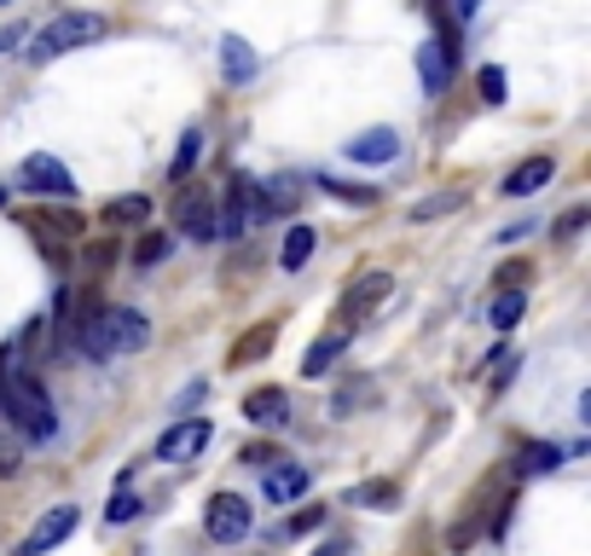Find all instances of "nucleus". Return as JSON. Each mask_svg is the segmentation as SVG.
<instances>
[{"label":"nucleus","mask_w":591,"mask_h":556,"mask_svg":"<svg viewBox=\"0 0 591 556\" xmlns=\"http://www.w3.org/2000/svg\"><path fill=\"white\" fill-rule=\"evenodd\" d=\"M105 342H111V360L116 354H139L151 342V319L139 307H105Z\"/></svg>","instance_id":"8"},{"label":"nucleus","mask_w":591,"mask_h":556,"mask_svg":"<svg viewBox=\"0 0 591 556\" xmlns=\"http://www.w3.org/2000/svg\"><path fill=\"white\" fill-rule=\"evenodd\" d=\"M70 337H76V348H81V354H88L93 365L111 360V342H105V302H99V284H88V291H81Z\"/></svg>","instance_id":"5"},{"label":"nucleus","mask_w":591,"mask_h":556,"mask_svg":"<svg viewBox=\"0 0 591 556\" xmlns=\"http://www.w3.org/2000/svg\"><path fill=\"white\" fill-rule=\"evenodd\" d=\"M458 65V41H423L418 47V76H423V93H446Z\"/></svg>","instance_id":"12"},{"label":"nucleus","mask_w":591,"mask_h":556,"mask_svg":"<svg viewBox=\"0 0 591 556\" xmlns=\"http://www.w3.org/2000/svg\"><path fill=\"white\" fill-rule=\"evenodd\" d=\"M0 418H12V429L35 446H47L58 435V411L47 383L30 365H12V348H0Z\"/></svg>","instance_id":"1"},{"label":"nucleus","mask_w":591,"mask_h":556,"mask_svg":"<svg viewBox=\"0 0 591 556\" xmlns=\"http://www.w3.org/2000/svg\"><path fill=\"white\" fill-rule=\"evenodd\" d=\"M296 197H302V185H296L291 174H284V180H273V192H268V185H261V215L273 220V215H284V209H291Z\"/></svg>","instance_id":"27"},{"label":"nucleus","mask_w":591,"mask_h":556,"mask_svg":"<svg viewBox=\"0 0 591 556\" xmlns=\"http://www.w3.org/2000/svg\"><path fill=\"white\" fill-rule=\"evenodd\" d=\"M453 7H458V18H476V12H481V0H453Z\"/></svg>","instance_id":"39"},{"label":"nucleus","mask_w":591,"mask_h":556,"mask_svg":"<svg viewBox=\"0 0 591 556\" xmlns=\"http://www.w3.org/2000/svg\"><path fill=\"white\" fill-rule=\"evenodd\" d=\"M522 279H527V261H504V266H499V284H504V291H522Z\"/></svg>","instance_id":"36"},{"label":"nucleus","mask_w":591,"mask_h":556,"mask_svg":"<svg viewBox=\"0 0 591 556\" xmlns=\"http://www.w3.org/2000/svg\"><path fill=\"white\" fill-rule=\"evenodd\" d=\"M314 556H349V540H331V545H319Z\"/></svg>","instance_id":"38"},{"label":"nucleus","mask_w":591,"mask_h":556,"mask_svg":"<svg viewBox=\"0 0 591 556\" xmlns=\"http://www.w3.org/2000/svg\"><path fill=\"white\" fill-rule=\"evenodd\" d=\"M562 464V446H522V476H552V469Z\"/></svg>","instance_id":"28"},{"label":"nucleus","mask_w":591,"mask_h":556,"mask_svg":"<svg viewBox=\"0 0 591 556\" xmlns=\"http://www.w3.org/2000/svg\"><path fill=\"white\" fill-rule=\"evenodd\" d=\"M319 522H325V510H308V517L291 522V533H308V527H319Z\"/></svg>","instance_id":"37"},{"label":"nucleus","mask_w":591,"mask_h":556,"mask_svg":"<svg viewBox=\"0 0 591 556\" xmlns=\"http://www.w3.org/2000/svg\"><path fill=\"white\" fill-rule=\"evenodd\" d=\"M586 220H591V209H586V203H575V209H562V215H557L552 232L568 243V238H580V232H586Z\"/></svg>","instance_id":"33"},{"label":"nucleus","mask_w":591,"mask_h":556,"mask_svg":"<svg viewBox=\"0 0 591 556\" xmlns=\"http://www.w3.org/2000/svg\"><path fill=\"white\" fill-rule=\"evenodd\" d=\"M197 157H203V128H186V134H180V151H174V162H169V180H174V185H180V180H192Z\"/></svg>","instance_id":"23"},{"label":"nucleus","mask_w":591,"mask_h":556,"mask_svg":"<svg viewBox=\"0 0 591 556\" xmlns=\"http://www.w3.org/2000/svg\"><path fill=\"white\" fill-rule=\"evenodd\" d=\"M261 70V58H255V47L243 35H220V76L227 81H250Z\"/></svg>","instance_id":"19"},{"label":"nucleus","mask_w":591,"mask_h":556,"mask_svg":"<svg viewBox=\"0 0 591 556\" xmlns=\"http://www.w3.org/2000/svg\"><path fill=\"white\" fill-rule=\"evenodd\" d=\"M76 522H81V510H76V504H53L47 517L35 522V533L24 540V551H30V556H47L53 545H65V540H70V533H76Z\"/></svg>","instance_id":"13"},{"label":"nucleus","mask_w":591,"mask_h":556,"mask_svg":"<svg viewBox=\"0 0 591 556\" xmlns=\"http://www.w3.org/2000/svg\"><path fill=\"white\" fill-rule=\"evenodd\" d=\"M552 180H557V157L539 151V157H522L516 169L499 180V192H504V197H534V192H545Z\"/></svg>","instance_id":"11"},{"label":"nucleus","mask_w":591,"mask_h":556,"mask_svg":"<svg viewBox=\"0 0 591 556\" xmlns=\"http://www.w3.org/2000/svg\"><path fill=\"white\" fill-rule=\"evenodd\" d=\"M314 185H319L325 197H337V203H360V209H372V203H377V192H372V185H349V180H331V174H325V180H314Z\"/></svg>","instance_id":"26"},{"label":"nucleus","mask_w":591,"mask_h":556,"mask_svg":"<svg viewBox=\"0 0 591 556\" xmlns=\"http://www.w3.org/2000/svg\"><path fill=\"white\" fill-rule=\"evenodd\" d=\"M319 250V226H291V232H284V243H279V266L284 273H302V266H308V256Z\"/></svg>","instance_id":"20"},{"label":"nucleus","mask_w":591,"mask_h":556,"mask_svg":"<svg viewBox=\"0 0 591 556\" xmlns=\"http://www.w3.org/2000/svg\"><path fill=\"white\" fill-rule=\"evenodd\" d=\"M522 314H527V291H499L493 307H487V325H493V331H516Z\"/></svg>","instance_id":"22"},{"label":"nucleus","mask_w":591,"mask_h":556,"mask_svg":"<svg viewBox=\"0 0 591 556\" xmlns=\"http://www.w3.org/2000/svg\"><path fill=\"white\" fill-rule=\"evenodd\" d=\"M389 284H395L389 273H365V284H349V291H342V331H354V325L389 296Z\"/></svg>","instance_id":"15"},{"label":"nucleus","mask_w":591,"mask_h":556,"mask_svg":"<svg viewBox=\"0 0 591 556\" xmlns=\"http://www.w3.org/2000/svg\"><path fill=\"white\" fill-rule=\"evenodd\" d=\"M18 35H24V30H0V53H7V47H12Z\"/></svg>","instance_id":"40"},{"label":"nucleus","mask_w":591,"mask_h":556,"mask_svg":"<svg viewBox=\"0 0 591 556\" xmlns=\"http://www.w3.org/2000/svg\"><path fill=\"white\" fill-rule=\"evenodd\" d=\"M0 209H7V185H0Z\"/></svg>","instance_id":"41"},{"label":"nucleus","mask_w":591,"mask_h":556,"mask_svg":"<svg viewBox=\"0 0 591 556\" xmlns=\"http://www.w3.org/2000/svg\"><path fill=\"white\" fill-rule=\"evenodd\" d=\"M476 88H481V99H487V105H504V99H511V76H504L499 65H481Z\"/></svg>","instance_id":"31"},{"label":"nucleus","mask_w":591,"mask_h":556,"mask_svg":"<svg viewBox=\"0 0 591 556\" xmlns=\"http://www.w3.org/2000/svg\"><path fill=\"white\" fill-rule=\"evenodd\" d=\"M99 35H105V18H99V12H58L53 24H41L30 35V58H35V65H53V58L88 47V41H99Z\"/></svg>","instance_id":"2"},{"label":"nucleus","mask_w":591,"mask_h":556,"mask_svg":"<svg viewBox=\"0 0 591 556\" xmlns=\"http://www.w3.org/2000/svg\"><path fill=\"white\" fill-rule=\"evenodd\" d=\"M116 261V238H93L88 250H81V266H88V284H99V273H111Z\"/></svg>","instance_id":"29"},{"label":"nucleus","mask_w":591,"mask_h":556,"mask_svg":"<svg viewBox=\"0 0 591 556\" xmlns=\"http://www.w3.org/2000/svg\"><path fill=\"white\" fill-rule=\"evenodd\" d=\"M261 220H268V215H261V180L232 174L227 180V197H220V209H215V238L238 243V238H250Z\"/></svg>","instance_id":"3"},{"label":"nucleus","mask_w":591,"mask_h":556,"mask_svg":"<svg viewBox=\"0 0 591 556\" xmlns=\"http://www.w3.org/2000/svg\"><path fill=\"white\" fill-rule=\"evenodd\" d=\"M209 435H215L209 418H174V423L157 435V458H162V464H192L197 452L209 446Z\"/></svg>","instance_id":"6"},{"label":"nucleus","mask_w":591,"mask_h":556,"mask_svg":"<svg viewBox=\"0 0 591 556\" xmlns=\"http://www.w3.org/2000/svg\"><path fill=\"white\" fill-rule=\"evenodd\" d=\"M349 337H354V331H331V337H319V342L308 348V354H302V377H308V383H314V377H325V371H331L342 354H349Z\"/></svg>","instance_id":"21"},{"label":"nucleus","mask_w":591,"mask_h":556,"mask_svg":"<svg viewBox=\"0 0 591 556\" xmlns=\"http://www.w3.org/2000/svg\"><path fill=\"white\" fill-rule=\"evenodd\" d=\"M151 215V197H111L105 203V226H139V220H146Z\"/></svg>","instance_id":"24"},{"label":"nucleus","mask_w":591,"mask_h":556,"mask_svg":"<svg viewBox=\"0 0 591 556\" xmlns=\"http://www.w3.org/2000/svg\"><path fill=\"white\" fill-rule=\"evenodd\" d=\"M0 7H12V0H0Z\"/></svg>","instance_id":"42"},{"label":"nucleus","mask_w":591,"mask_h":556,"mask_svg":"<svg viewBox=\"0 0 591 556\" xmlns=\"http://www.w3.org/2000/svg\"><path fill=\"white\" fill-rule=\"evenodd\" d=\"M18 180H24V192H35V197H70L76 192V174L47 151H30L24 162H18Z\"/></svg>","instance_id":"7"},{"label":"nucleus","mask_w":591,"mask_h":556,"mask_svg":"<svg viewBox=\"0 0 591 556\" xmlns=\"http://www.w3.org/2000/svg\"><path fill=\"white\" fill-rule=\"evenodd\" d=\"M134 517H139V499H134L128 487H116V499H111V510H105V522H116V527H122V522H134Z\"/></svg>","instance_id":"35"},{"label":"nucleus","mask_w":591,"mask_h":556,"mask_svg":"<svg viewBox=\"0 0 591 556\" xmlns=\"http://www.w3.org/2000/svg\"><path fill=\"white\" fill-rule=\"evenodd\" d=\"M255 527V510L238 499V492H215L209 510H203V533H209L215 545H243Z\"/></svg>","instance_id":"4"},{"label":"nucleus","mask_w":591,"mask_h":556,"mask_svg":"<svg viewBox=\"0 0 591 556\" xmlns=\"http://www.w3.org/2000/svg\"><path fill=\"white\" fill-rule=\"evenodd\" d=\"M273 342H279V319H261V325H250V331H243V337L232 342L227 365H232V371H243V365L268 360V354H273Z\"/></svg>","instance_id":"17"},{"label":"nucleus","mask_w":591,"mask_h":556,"mask_svg":"<svg viewBox=\"0 0 591 556\" xmlns=\"http://www.w3.org/2000/svg\"><path fill=\"white\" fill-rule=\"evenodd\" d=\"M24 226L30 232H53V238H81L88 232V215L65 209V203H35V209L24 215Z\"/></svg>","instance_id":"16"},{"label":"nucleus","mask_w":591,"mask_h":556,"mask_svg":"<svg viewBox=\"0 0 591 556\" xmlns=\"http://www.w3.org/2000/svg\"><path fill=\"white\" fill-rule=\"evenodd\" d=\"M169 243H174V232H146V238H139V250H134V261L139 266H157L162 256H169Z\"/></svg>","instance_id":"32"},{"label":"nucleus","mask_w":591,"mask_h":556,"mask_svg":"<svg viewBox=\"0 0 591 556\" xmlns=\"http://www.w3.org/2000/svg\"><path fill=\"white\" fill-rule=\"evenodd\" d=\"M314 487L308 464H291V458H273L268 469H261V492H268V504H296L302 492Z\"/></svg>","instance_id":"10"},{"label":"nucleus","mask_w":591,"mask_h":556,"mask_svg":"<svg viewBox=\"0 0 591 556\" xmlns=\"http://www.w3.org/2000/svg\"><path fill=\"white\" fill-rule=\"evenodd\" d=\"M349 157H354V162H372V169H383V162L400 157V134H395V128H365L360 139H349Z\"/></svg>","instance_id":"18"},{"label":"nucleus","mask_w":591,"mask_h":556,"mask_svg":"<svg viewBox=\"0 0 591 556\" xmlns=\"http://www.w3.org/2000/svg\"><path fill=\"white\" fill-rule=\"evenodd\" d=\"M243 418H250L255 429H284L291 423V395H284L279 383L250 388V395H243Z\"/></svg>","instance_id":"14"},{"label":"nucleus","mask_w":591,"mask_h":556,"mask_svg":"<svg viewBox=\"0 0 591 556\" xmlns=\"http://www.w3.org/2000/svg\"><path fill=\"white\" fill-rule=\"evenodd\" d=\"M18 469H24V446H18L7 429H0V481H12Z\"/></svg>","instance_id":"34"},{"label":"nucleus","mask_w":591,"mask_h":556,"mask_svg":"<svg viewBox=\"0 0 591 556\" xmlns=\"http://www.w3.org/2000/svg\"><path fill=\"white\" fill-rule=\"evenodd\" d=\"M174 232H186L192 243H215V192L209 185H192L174 209Z\"/></svg>","instance_id":"9"},{"label":"nucleus","mask_w":591,"mask_h":556,"mask_svg":"<svg viewBox=\"0 0 591 556\" xmlns=\"http://www.w3.org/2000/svg\"><path fill=\"white\" fill-rule=\"evenodd\" d=\"M354 504H365V510H395L400 504V487L395 481H365V487H354Z\"/></svg>","instance_id":"30"},{"label":"nucleus","mask_w":591,"mask_h":556,"mask_svg":"<svg viewBox=\"0 0 591 556\" xmlns=\"http://www.w3.org/2000/svg\"><path fill=\"white\" fill-rule=\"evenodd\" d=\"M453 209H464V192H453V185H446V192H435V197H423V203H412V220H441V215H453Z\"/></svg>","instance_id":"25"}]
</instances>
